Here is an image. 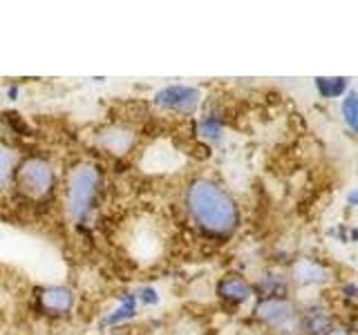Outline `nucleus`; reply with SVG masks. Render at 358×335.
Instances as JSON below:
<instances>
[{"instance_id":"f257e3e1","label":"nucleus","mask_w":358,"mask_h":335,"mask_svg":"<svg viewBox=\"0 0 358 335\" xmlns=\"http://www.w3.org/2000/svg\"><path fill=\"white\" fill-rule=\"evenodd\" d=\"M184 210L188 221L213 239H227L240 228L238 201L208 177H195L188 181L184 188Z\"/></svg>"},{"instance_id":"f03ea898","label":"nucleus","mask_w":358,"mask_h":335,"mask_svg":"<svg viewBox=\"0 0 358 335\" xmlns=\"http://www.w3.org/2000/svg\"><path fill=\"white\" fill-rule=\"evenodd\" d=\"M61 204L63 212L74 226H85L92 221L103 197L106 177L103 168L92 159H81L72 163L61 181Z\"/></svg>"},{"instance_id":"7ed1b4c3","label":"nucleus","mask_w":358,"mask_h":335,"mask_svg":"<svg viewBox=\"0 0 358 335\" xmlns=\"http://www.w3.org/2000/svg\"><path fill=\"white\" fill-rule=\"evenodd\" d=\"M59 170L54 161L45 154H29L20 156L16 174H14V190L29 204H45L50 201L56 190H59Z\"/></svg>"},{"instance_id":"20e7f679","label":"nucleus","mask_w":358,"mask_h":335,"mask_svg":"<svg viewBox=\"0 0 358 335\" xmlns=\"http://www.w3.org/2000/svg\"><path fill=\"white\" fill-rule=\"evenodd\" d=\"M201 103V92L195 85L173 83L164 85L152 94V105L171 114H193L197 105Z\"/></svg>"},{"instance_id":"39448f33","label":"nucleus","mask_w":358,"mask_h":335,"mask_svg":"<svg viewBox=\"0 0 358 335\" xmlns=\"http://www.w3.org/2000/svg\"><path fill=\"white\" fill-rule=\"evenodd\" d=\"M34 302H36L38 313L48 318H67L76 306V293L65 284H50L41 286L34 293Z\"/></svg>"},{"instance_id":"423d86ee","label":"nucleus","mask_w":358,"mask_h":335,"mask_svg":"<svg viewBox=\"0 0 358 335\" xmlns=\"http://www.w3.org/2000/svg\"><path fill=\"white\" fill-rule=\"evenodd\" d=\"M137 313H139L137 295H134V290H126V293H121L115 304L103 313V318H101V327L108 329V331L121 329L123 324H128L137 318Z\"/></svg>"},{"instance_id":"0eeeda50","label":"nucleus","mask_w":358,"mask_h":335,"mask_svg":"<svg viewBox=\"0 0 358 335\" xmlns=\"http://www.w3.org/2000/svg\"><path fill=\"white\" fill-rule=\"evenodd\" d=\"M96 143L108 154L126 156L128 152H132L134 143H137V134L123 126H108L96 134Z\"/></svg>"},{"instance_id":"6e6552de","label":"nucleus","mask_w":358,"mask_h":335,"mask_svg":"<svg viewBox=\"0 0 358 335\" xmlns=\"http://www.w3.org/2000/svg\"><path fill=\"white\" fill-rule=\"evenodd\" d=\"M130 248L134 253V257H139V260H155V257H159L162 253V234L157 228H134L130 232Z\"/></svg>"},{"instance_id":"1a4fd4ad","label":"nucleus","mask_w":358,"mask_h":335,"mask_svg":"<svg viewBox=\"0 0 358 335\" xmlns=\"http://www.w3.org/2000/svg\"><path fill=\"white\" fill-rule=\"evenodd\" d=\"M253 286L242 275H224L217 282V295L231 306H242L253 297Z\"/></svg>"},{"instance_id":"9d476101","label":"nucleus","mask_w":358,"mask_h":335,"mask_svg":"<svg viewBox=\"0 0 358 335\" xmlns=\"http://www.w3.org/2000/svg\"><path fill=\"white\" fill-rule=\"evenodd\" d=\"M255 315L268 327H282L294 318V308H291L287 299H262L255 306Z\"/></svg>"},{"instance_id":"9b49d317","label":"nucleus","mask_w":358,"mask_h":335,"mask_svg":"<svg viewBox=\"0 0 358 335\" xmlns=\"http://www.w3.org/2000/svg\"><path fill=\"white\" fill-rule=\"evenodd\" d=\"M20 161V154L11 143L0 139V195L14 190V174Z\"/></svg>"},{"instance_id":"f8f14e48","label":"nucleus","mask_w":358,"mask_h":335,"mask_svg":"<svg viewBox=\"0 0 358 335\" xmlns=\"http://www.w3.org/2000/svg\"><path fill=\"white\" fill-rule=\"evenodd\" d=\"M294 279L300 284V286H322V284H327L329 282V268L327 266H322L318 262H313V260H300L296 262L294 266Z\"/></svg>"},{"instance_id":"ddd939ff","label":"nucleus","mask_w":358,"mask_h":335,"mask_svg":"<svg viewBox=\"0 0 358 335\" xmlns=\"http://www.w3.org/2000/svg\"><path fill=\"white\" fill-rule=\"evenodd\" d=\"M300 329H302V333H307V335H324L331 329L329 313L324 308H320V306H313V308L305 311V313H302V318H300Z\"/></svg>"},{"instance_id":"4468645a","label":"nucleus","mask_w":358,"mask_h":335,"mask_svg":"<svg viewBox=\"0 0 358 335\" xmlns=\"http://www.w3.org/2000/svg\"><path fill=\"white\" fill-rule=\"evenodd\" d=\"M197 137L208 143H220L224 137V119L217 112H208L197 121Z\"/></svg>"},{"instance_id":"2eb2a0df","label":"nucleus","mask_w":358,"mask_h":335,"mask_svg":"<svg viewBox=\"0 0 358 335\" xmlns=\"http://www.w3.org/2000/svg\"><path fill=\"white\" fill-rule=\"evenodd\" d=\"M289 290V279L282 273H266L260 279L262 299H285Z\"/></svg>"},{"instance_id":"dca6fc26","label":"nucleus","mask_w":358,"mask_h":335,"mask_svg":"<svg viewBox=\"0 0 358 335\" xmlns=\"http://www.w3.org/2000/svg\"><path fill=\"white\" fill-rule=\"evenodd\" d=\"M347 87H350V81L347 78H316V89L322 98H338V96H345L347 94Z\"/></svg>"},{"instance_id":"f3484780","label":"nucleus","mask_w":358,"mask_h":335,"mask_svg":"<svg viewBox=\"0 0 358 335\" xmlns=\"http://www.w3.org/2000/svg\"><path fill=\"white\" fill-rule=\"evenodd\" d=\"M341 114H343V121L350 126V130L358 134V92H347L343 96Z\"/></svg>"},{"instance_id":"a211bd4d","label":"nucleus","mask_w":358,"mask_h":335,"mask_svg":"<svg viewBox=\"0 0 358 335\" xmlns=\"http://www.w3.org/2000/svg\"><path fill=\"white\" fill-rule=\"evenodd\" d=\"M134 295H137V302H139V306H155V304H159V288L152 286V284H141L134 288Z\"/></svg>"},{"instance_id":"6ab92c4d","label":"nucleus","mask_w":358,"mask_h":335,"mask_svg":"<svg viewBox=\"0 0 358 335\" xmlns=\"http://www.w3.org/2000/svg\"><path fill=\"white\" fill-rule=\"evenodd\" d=\"M341 293H343L347 299H354V297H358V286H356V284H345V286L341 288Z\"/></svg>"},{"instance_id":"aec40b11","label":"nucleus","mask_w":358,"mask_h":335,"mask_svg":"<svg viewBox=\"0 0 358 335\" xmlns=\"http://www.w3.org/2000/svg\"><path fill=\"white\" fill-rule=\"evenodd\" d=\"M347 204H350L352 208H358V188L350 190V195H347Z\"/></svg>"},{"instance_id":"412c9836","label":"nucleus","mask_w":358,"mask_h":335,"mask_svg":"<svg viewBox=\"0 0 358 335\" xmlns=\"http://www.w3.org/2000/svg\"><path fill=\"white\" fill-rule=\"evenodd\" d=\"M18 92H20V85H18V83H14V85H9V87H7V96H9L11 100H16V98H18Z\"/></svg>"},{"instance_id":"4be33fe9","label":"nucleus","mask_w":358,"mask_h":335,"mask_svg":"<svg viewBox=\"0 0 358 335\" xmlns=\"http://www.w3.org/2000/svg\"><path fill=\"white\" fill-rule=\"evenodd\" d=\"M324 335H352L350 331H345V329H329Z\"/></svg>"},{"instance_id":"5701e85b","label":"nucleus","mask_w":358,"mask_h":335,"mask_svg":"<svg viewBox=\"0 0 358 335\" xmlns=\"http://www.w3.org/2000/svg\"><path fill=\"white\" fill-rule=\"evenodd\" d=\"M106 335H130L128 331H123V329H115V331H108Z\"/></svg>"}]
</instances>
